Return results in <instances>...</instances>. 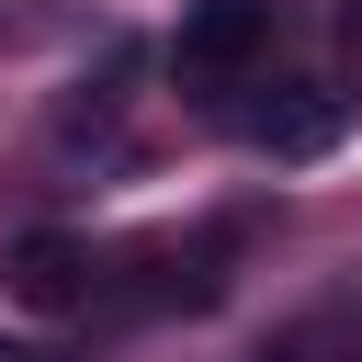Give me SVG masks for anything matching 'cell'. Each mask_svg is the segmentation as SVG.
Listing matches in <instances>:
<instances>
[{
	"mask_svg": "<svg viewBox=\"0 0 362 362\" xmlns=\"http://www.w3.org/2000/svg\"><path fill=\"white\" fill-rule=\"evenodd\" d=\"M249 57H272V0H192L181 34H170L181 79H238Z\"/></svg>",
	"mask_w": 362,
	"mask_h": 362,
	"instance_id": "obj_2",
	"label": "cell"
},
{
	"mask_svg": "<svg viewBox=\"0 0 362 362\" xmlns=\"http://www.w3.org/2000/svg\"><path fill=\"white\" fill-rule=\"evenodd\" d=\"M339 23H351V45H362V0H339Z\"/></svg>",
	"mask_w": 362,
	"mask_h": 362,
	"instance_id": "obj_5",
	"label": "cell"
},
{
	"mask_svg": "<svg viewBox=\"0 0 362 362\" xmlns=\"http://www.w3.org/2000/svg\"><path fill=\"white\" fill-rule=\"evenodd\" d=\"M11 294H23V305H45V317H57V305H79V294H90V249H79V238H57V226H45V238H23V249H11Z\"/></svg>",
	"mask_w": 362,
	"mask_h": 362,
	"instance_id": "obj_3",
	"label": "cell"
},
{
	"mask_svg": "<svg viewBox=\"0 0 362 362\" xmlns=\"http://www.w3.org/2000/svg\"><path fill=\"white\" fill-rule=\"evenodd\" d=\"M0 362H45V351H34V339H0Z\"/></svg>",
	"mask_w": 362,
	"mask_h": 362,
	"instance_id": "obj_4",
	"label": "cell"
},
{
	"mask_svg": "<svg viewBox=\"0 0 362 362\" xmlns=\"http://www.w3.org/2000/svg\"><path fill=\"white\" fill-rule=\"evenodd\" d=\"M249 147L260 158H328L339 136H351V90H317V79H283V90H260L249 113Z\"/></svg>",
	"mask_w": 362,
	"mask_h": 362,
	"instance_id": "obj_1",
	"label": "cell"
}]
</instances>
